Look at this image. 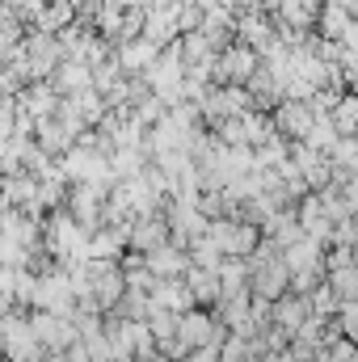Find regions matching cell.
Listing matches in <instances>:
<instances>
[{"instance_id": "obj_1", "label": "cell", "mask_w": 358, "mask_h": 362, "mask_svg": "<svg viewBox=\"0 0 358 362\" xmlns=\"http://www.w3.org/2000/svg\"><path fill=\"white\" fill-rule=\"evenodd\" d=\"M312 122H316V114H312L304 101H278L274 114H270V127H274L282 139H291V144H299V139L312 131Z\"/></svg>"}, {"instance_id": "obj_2", "label": "cell", "mask_w": 358, "mask_h": 362, "mask_svg": "<svg viewBox=\"0 0 358 362\" xmlns=\"http://www.w3.org/2000/svg\"><path fill=\"white\" fill-rule=\"evenodd\" d=\"M47 85H51L55 97H76V93L93 89V85H89V68H85V64H76V59H59V64H55V72L47 76Z\"/></svg>"}, {"instance_id": "obj_3", "label": "cell", "mask_w": 358, "mask_h": 362, "mask_svg": "<svg viewBox=\"0 0 358 362\" xmlns=\"http://www.w3.org/2000/svg\"><path fill=\"white\" fill-rule=\"evenodd\" d=\"M76 21V8H72V0H47L42 4V13L34 17V30H42V34H59L64 25H72Z\"/></svg>"}, {"instance_id": "obj_4", "label": "cell", "mask_w": 358, "mask_h": 362, "mask_svg": "<svg viewBox=\"0 0 358 362\" xmlns=\"http://www.w3.org/2000/svg\"><path fill=\"white\" fill-rule=\"evenodd\" d=\"M211 236L228 249V253H245L258 245V232L253 228H236V223H211Z\"/></svg>"}, {"instance_id": "obj_5", "label": "cell", "mask_w": 358, "mask_h": 362, "mask_svg": "<svg viewBox=\"0 0 358 362\" xmlns=\"http://www.w3.org/2000/svg\"><path fill=\"white\" fill-rule=\"evenodd\" d=\"M329 122H333V131H337L342 139H350V135H354V122H358V101H354V93H342V101L329 110Z\"/></svg>"}, {"instance_id": "obj_6", "label": "cell", "mask_w": 358, "mask_h": 362, "mask_svg": "<svg viewBox=\"0 0 358 362\" xmlns=\"http://www.w3.org/2000/svg\"><path fill=\"white\" fill-rule=\"evenodd\" d=\"M161 236H165V219H161V215H144V223L131 232V240H135L139 249H152V245L161 249Z\"/></svg>"}, {"instance_id": "obj_7", "label": "cell", "mask_w": 358, "mask_h": 362, "mask_svg": "<svg viewBox=\"0 0 358 362\" xmlns=\"http://www.w3.org/2000/svg\"><path fill=\"white\" fill-rule=\"evenodd\" d=\"M144 34V8H122V21H118V38L114 42H131Z\"/></svg>"}, {"instance_id": "obj_8", "label": "cell", "mask_w": 358, "mask_h": 362, "mask_svg": "<svg viewBox=\"0 0 358 362\" xmlns=\"http://www.w3.org/2000/svg\"><path fill=\"white\" fill-rule=\"evenodd\" d=\"M304 228L312 232V236H329V219H325V211H321V202H316V194L304 202Z\"/></svg>"}, {"instance_id": "obj_9", "label": "cell", "mask_w": 358, "mask_h": 362, "mask_svg": "<svg viewBox=\"0 0 358 362\" xmlns=\"http://www.w3.org/2000/svg\"><path fill=\"white\" fill-rule=\"evenodd\" d=\"M122 240H127V228H110V232H101V236L89 245V257H105V253H114Z\"/></svg>"}, {"instance_id": "obj_10", "label": "cell", "mask_w": 358, "mask_h": 362, "mask_svg": "<svg viewBox=\"0 0 358 362\" xmlns=\"http://www.w3.org/2000/svg\"><path fill=\"white\" fill-rule=\"evenodd\" d=\"M148 262H152V270H178V266H181V257L173 253V249H152V257H148Z\"/></svg>"}, {"instance_id": "obj_11", "label": "cell", "mask_w": 358, "mask_h": 362, "mask_svg": "<svg viewBox=\"0 0 358 362\" xmlns=\"http://www.w3.org/2000/svg\"><path fill=\"white\" fill-rule=\"evenodd\" d=\"M316 262V240H304L291 249V266H312Z\"/></svg>"}]
</instances>
